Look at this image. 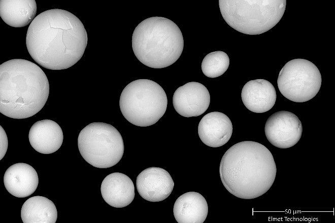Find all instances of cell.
Listing matches in <instances>:
<instances>
[{
    "instance_id": "6",
    "label": "cell",
    "mask_w": 335,
    "mask_h": 223,
    "mask_svg": "<svg viewBox=\"0 0 335 223\" xmlns=\"http://www.w3.org/2000/svg\"><path fill=\"white\" fill-rule=\"evenodd\" d=\"M168 105L166 93L157 83L139 79L129 83L123 90L119 106L124 117L139 127L151 126L164 114Z\"/></svg>"
},
{
    "instance_id": "11",
    "label": "cell",
    "mask_w": 335,
    "mask_h": 223,
    "mask_svg": "<svg viewBox=\"0 0 335 223\" xmlns=\"http://www.w3.org/2000/svg\"><path fill=\"white\" fill-rule=\"evenodd\" d=\"M174 182L165 169L151 167L142 171L137 176L136 187L139 195L150 202H159L171 194Z\"/></svg>"
},
{
    "instance_id": "8",
    "label": "cell",
    "mask_w": 335,
    "mask_h": 223,
    "mask_svg": "<svg viewBox=\"0 0 335 223\" xmlns=\"http://www.w3.org/2000/svg\"><path fill=\"white\" fill-rule=\"evenodd\" d=\"M321 82L318 67L308 60L298 58L284 65L279 72L277 85L285 97L294 102H304L316 95Z\"/></svg>"
},
{
    "instance_id": "20",
    "label": "cell",
    "mask_w": 335,
    "mask_h": 223,
    "mask_svg": "<svg viewBox=\"0 0 335 223\" xmlns=\"http://www.w3.org/2000/svg\"><path fill=\"white\" fill-rule=\"evenodd\" d=\"M229 58L223 51H217L208 54L202 63V70L207 77L215 78L222 75L228 69Z\"/></svg>"
},
{
    "instance_id": "4",
    "label": "cell",
    "mask_w": 335,
    "mask_h": 223,
    "mask_svg": "<svg viewBox=\"0 0 335 223\" xmlns=\"http://www.w3.org/2000/svg\"><path fill=\"white\" fill-rule=\"evenodd\" d=\"M184 40L181 30L172 20L152 17L140 22L132 36V48L137 59L153 68L168 67L181 56Z\"/></svg>"
},
{
    "instance_id": "3",
    "label": "cell",
    "mask_w": 335,
    "mask_h": 223,
    "mask_svg": "<svg viewBox=\"0 0 335 223\" xmlns=\"http://www.w3.org/2000/svg\"><path fill=\"white\" fill-rule=\"evenodd\" d=\"M47 76L36 64L14 59L0 65V112L13 119L32 117L45 105L49 96Z\"/></svg>"
},
{
    "instance_id": "5",
    "label": "cell",
    "mask_w": 335,
    "mask_h": 223,
    "mask_svg": "<svg viewBox=\"0 0 335 223\" xmlns=\"http://www.w3.org/2000/svg\"><path fill=\"white\" fill-rule=\"evenodd\" d=\"M286 0H219L221 15L235 30L246 34L263 33L281 20Z\"/></svg>"
},
{
    "instance_id": "9",
    "label": "cell",
    "mask_w": 335,
    "mask_h": 223,
    "mask_svg": "<svg viewBox=\"0 0 335 223\" xmlns=\"http://www.w3.org/2000/svg\"><path fill=\"white\" fill-rule=\"evenodd\" d=\"M264 132L272 145L280 148H287L298 142L302 135L303 126L295 114L282 110L272 114L267 119Z\"/></svg>"
},
{
    "instance_id": "18",
    "label": "cell",
    "mask_w": 335,
    "mask_h": 223,
    "mask_svg": "<svg viewBox=\"0 0 335 223\" xmlns=\"http://www.w3.org/2000/svg\"><path fill=\"white\" fill-rule=\"evenodd\" d=\"M37 7L35 0H1L0 16L8 25L24 27L36 18Z\"/></svg>"
},
{
    "instance_id": "14",
    "label": "cell",
    "mask_w": 335,
    "mask_h": 223,
    "mask_svg": "<svg viewBox=\"0 0 335 223\" xmlns=\"http://www.w3.org/2000/svg\"><path fill=\"white\" fill-rule=\"evenodd\" d=\"M100 191L105 201L115 208H123L129 205L135 196L131 179L119 172L108 175L102 182Z\"/></svg>"
},
{
    "instance_id": "21",
    "label": "cell",
    "mask_w": 335,
    "mask_h": 223,
    "mask_svg": "<svg viewBox=\"0 0 335 223\" xmlns=\"http://www.w3.org/2000/svg\"><path fill=\"white\" fill-rule=\"evenodd\" d=\"M1 133V150L0 160H1L5 155L8 145V138L3 128L0 126Z\"/></svg>"
},
{
    "instance_id": "17",
    "label": "cell",
    "mask_w": 335,
    "mask_h": 223,
    "mask_svg": "<svg viewBox=\"0 0 335 223\" xmlns=\"http://www.w3.org/2000/svg\"><path fill=\"white\" fill-rule=\"evenodd\" d=\"M173 213L178 223H203L208 215V206L201 194L189 192L177 198Z\"/></svg>"
},
{
    "instance_id": "13",
    "label": "cell",
    "mask_w": 335,
    "mask_h": 223,
    "mask_svg": "<svg viewBox=\"0 0 335 223\" xmlns=\"http://www.w3.org/2000/svg\"><path fill=\"white\" fill-rule=\"evenodd\" d=\"M4 183L8 192L17 198H25L32 194L39 184L36 170L30 165L18 163L10 166L4 176Z\"/></svg>"
},
{
    "instance_id": "7",
    "label": "cell",
    "mask_w": 335,
    "mask_h": 223,
    "mask_svg": "<svg viewBox=\"0 0 335 223\" xmlns=\"http://www.w3.org/2000/svg\"><path fill=\"white\" fill-rule=\"evenodd\" d=\"M79 151L89 164L108 168L117 164L124 150L123 138L112 125L93 122L85 127L78 137Z\"/></svg>"
},
{
    "instance_id": "15",
    "label": "cell",
    "mask_w": 335,
    "mask_h": 223,
    "mask_svg": "<svg viewBox=\"0 0 335 223\" xmlns=\"http://www.w3.org/2000/svg\"><path fill=\"white\" fill-rule=\"evenodd\" d=\"M242 101L247 109L256 113L270 110L276 101V91L268 81L257 79L248 82L241 92Z\"/></svg>"
},
{
    "instance_id": "12",
    "label": "cell",
    "mask_w": 335,
    "mask_h": 223,
    "mask_svg": "<svg viewBox=\"0 0 335 223\" xmlns=\"http://www.w3.org/2000/svg\"><path fill=\"white\" fill-rule=\"evenodd\" d=\"M232 124L224 114L218 112L205 115L198 126V134L202 141L212 147H220L230 139L232 133Z\"/></svg>"
},
{
    "instance_id": "19",
    "label": "cell",
    "mask_w": 335,
    "mask_h": 223,
    "mask_svg": "<svg viewBox=\"0 0 335 223\" xmlns=\"http://www.w3.org/2000/svg\"><path fill=\"white\" fill-rule=\"evenodd\" d=\"M21 217L23 223H55L57 211L50 200L37 196L29 198L23 203Z\"/></svg>"
},
{
    "instance_id": "16",
    "label": "cell",
    "mask_w": 335,
    "mask_h": 223,
    "mask_svg": "<svg viewBox=\"0 0 335 223\" xmlns=\"http://www.w3.org/2000/svg\"><path fill=\"white\" fill-rule=\"evenodd\" d=\"M28 138L31 146L38 152L50 154L61 146L63 135L59 125L48 119L39 121L31 127Z\"/></svg>"
},
{
    "instance_id": "1",
    "label": "cell",
    "mask_w": 335,
    "mask_h": 223,
    "mask_svg": "<svg viewBox=\"0 0 335 223\" xmlns=\"http://www.w3.org/2000/svg\"><path fill=\"white\" fill-rule=\"evenodd\" d=\"M82 22L66 10L54 9L39 14L28 28L26 45L32 58L51 70L67 69L82 57L87 45Z\"/></svg>"
},
{
    "instance_id": "2",
    "label": "cell",
    "mask_w": 335,
    "mask_h": 223,
    "mask_svg": "<svg viewBox=\"0 0 335 223\" xmlns=\"http://www.w3.org/2000/svg\"><path fill=\"white\" fill-rule=\"evenodd\" d=\"M276 165L271 152L253 141L238 142L223 155L219 166L221 181L234 196L252 199L265 194L275 179Z\"/></svg>"
},
{
    "instance_id": "10",
    "label": "cell",
    "mask_w": 335,
    "mask_h": 223,
    "mask_svg": "<svg viewBox=\"0 0 335 223\" xmlns=\"http://www.w3.org/2000/svg\"><path fill=\"white\" fill-rule=\"evenodd\" d=\"M210 103V95L202 84L188 82L174 92L173 104L176 111L184 117H197L204 114Z\"/></svg>"
}]
</instances>
